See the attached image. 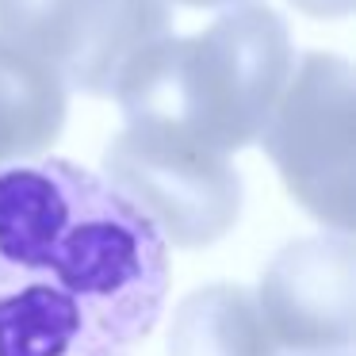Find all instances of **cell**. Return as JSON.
Returning <instances> with one entry per match:
<instances>
[{
  "label": "cell",
  "instance_id": "1",
  "mask_svg": "<svg viewBox=\"0 0 356 356\" xmlns=\"http://www.w3.org/2000/svg\"><path fill=\"white\" fill-rule=\"evenodd\" d=\"M169 295L161 230L92 169L0 165V356H131Z\"/></svg>",
  "mask_w": 356,
  "mask_h": 356
},
{
  "label": "cell",
  "instance_id": "2",
  "mask_svg": "<svg viewBox=\"0 0 356 356\" xmlns=\"http://www.w3.org/2000/svg\"><path fill=\"white\" fill-rule=\"evenodd\" d=\"M295 65L291 31L268 4H230L203 35H165L119 81L123 119H149L218 154L261 138Z\"/></svg>",
  "mask_w": 356,
  "mask_h": 356
},
{
  "label": "cell",
  "instance_id": "3",
  "mask_svg": "<svg viewBox=\"0 0 356 356\" xmlns=\"http://www.w3.org/2000/svg\"><path fill=\"white\" fill-rule=\"evenodd\" d=\"M264 154L287 192L325 230L353 234L356 192V81L337 54L310 50L291 65L284 92L261 131Z\"/></svg>",
  "mask_w": 356,
  "mask_h": 356
},
{
  "label": "cell",
  "instance_id": "4",
  "mask_svg": "<svg viewBox=\"0 0 356 356\" xmlns=\"http://www.w3.org/2000/svg\"><path fill=\"white\" fill-rule=\"evenodd\" d=\"M108 180L180 249L226 238L241 215V177L230 154L149 119H127L104 154Z\"/></svg>",
  "mask_w": 356,
  "mask_h": 356
},
{
  "label": "cell",
  "instance_id": "5",
  "mask_svg": "<svg viewBox=\"0 0 356 356\" xmlns=\"http://www.w3.org/2000/svg\"><path fill=\"white\" fill-rule=\"evenodd\" d=\"M169 31V0H0V39L88 96H115L134 62Z\"/></svg>",
  "mask_w": 356,
  "mask_h": 356
},
{
  "label": "cell",
  "instance_id": "6",
  "mask_svg": "<svg viewBox=\"0 0 356 356\" xmlns=\"http://www.w3.org/2000/svg\"><path fill=\"white\" fill-rule=\"evenodd\" d=\"M257 307L276 348H287L295 356L353 353V234L325 230L284 245L261 276Z\"/></svg>",
  "mask_w": 356,
  "mask_h": 356
},
{
  "label": "cell",
  "instance_id": "7",
  "mask_svg": "<svg viewBox=\"0 0 356 356\" xmlns=\"http://www.w3.org/2000/svg\"><path fill=\"white\" fill-rule=\"evenodd\" d=\"M65 96L50 65L0 39V165L39 157L65 127Z\"/></svg>",
  "mask_w": 356,
  "mask_h": 356
},
{
  "label": "cell",
  "instance_id": "8",
  "mask_svg": "<svg viewBox=\"0 0 356 356\" xmlns=\"http://www.w3.org/2000/svg\"><path fill=\"white\" fill-rule=\"evenodd\" d=\"M257 295L241 284H207L172 314L169 356H276Z\"/></svg>",
  "mask_w": 356,
  "mask_h": 356
},
{
  "label": "cell",
  "instance_id": "9",
  "mask_svg": "<svg viewBox=\"0 0 356 356\" xmlns=\"http://www.w3.org/2000/svg\"><path fill=\"white\" fill-rule=\"evenodd\" d=\"M291 4L299 12H307V16H314V19H341V16L353 12L356 0H291Z\"/></svg>",
  "mask_w": 356,
  "mask_h": 356
},
{
  "label": "cell",
  "instance_id": "10",
  "mask_svg": "<svg viewBox=\"0 0 356 356\" xmlns=\"http://www.w3.org/2000/svg\"><path fill=\"white\" fill-rule=\"evenodd\" d=\"M172 4H188V8H230L241 0H172Z\"/></svg>",
  "mask_w": 356,
  "mask_h": 356
},
{
  "label": "cell",
  "instance_id": "11",
  "mask_svg": "<svg viewBox=\"0 0 356 356\" xmlns=\"http://www.w3.org/2000/svg\"><path fill=\"white\" fill-rule=\"evenodd\" d=\"M325 356H353V353H325Z\"/></svg>",
  "mask_w": 356,
  "mask_h": 356
}]
</instances>
